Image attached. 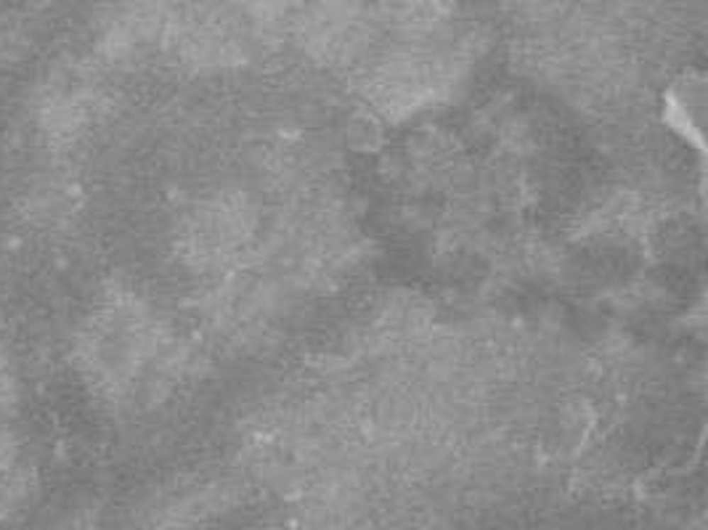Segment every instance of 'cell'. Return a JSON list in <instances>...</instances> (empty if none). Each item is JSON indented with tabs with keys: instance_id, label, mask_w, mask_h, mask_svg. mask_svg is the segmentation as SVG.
<instances>
[{
	"instance_id": "cell-1",
	"label": "cell",
	"mask_w": 708,
	"mask_h": 530,
	"mask_svg": "<svg viewBox=\"0 0 708 530\" xmlns=\"http://www.w3.org/2000/svg\"><path fill=\"white\" fill-rule=\"evenodd\" d=\"M93 104L96 96L85 72L74 64H61L45 77L35 96V117L51 140H70L91 122Z\"/></svg>"
}]
</instances>
